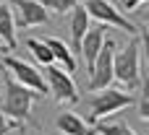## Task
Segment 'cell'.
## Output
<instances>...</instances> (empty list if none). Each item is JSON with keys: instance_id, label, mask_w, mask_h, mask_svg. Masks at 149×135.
Masks as SVG:
<instances>
[{"instance_id": "cell-2", "label": "cell", "mask_w": 149, "mask_h": 135, "mask_svg": "<svg viewBox=\"0 0 149 135\" xmlns=\"http://www.w3.org/2000/svg\"><path fill=\"white\" fill-rule=\"evenodd\" d=\"M139 36H131V42L115 52L113 57V81H118L126 91H134L139 86V78H141V68H139Z\"/></svg>"}, {"instance_id": "cell-9", "label": "cell", "mask_w": 149, "mask_h": 135, "mask_svg": "<svg viewBox=\"0 0 149 135\" xmlns=\"http://www.w3.org/2000/svg\"><path fill=\"white\" fill-rule=\"evenodd\" d=\"M105 39H107V26L97 23V29H89L86 36H84V42H81V49H79V52H81V57H84V65H86V73H89V75H92V70H94V60H97V55H100Z\"/></svg>"}, {"instance_id": "cell-22", "label": "cell", "mask_w": 149, "mask_h": 135, "mask_svg": "<svg viewBox=\"0 0 149 135\" xmlns=\"http://www.w3.org/2000/svg\"><path fill=\"white\" fill-rule=\"evenodd\" d=\"M5 52H10V49H8V47H5V44L0 42V55H5Z\"/></svg>"}, {"instance_id": "cell-24", "label": "cell", "mask_w": 149, "mask_h": 135, "mask_svg": "<svg viewBox=\"0 0 149 135\" xmlns=\"http://www.w3.org/2000/svg\"><path fill=\"white\" fill-rule=\"evenodd\" d=\"M84 3H86V0H84Z\"/></svg>"}, {"instance_id": "cell-21", "label": "cell", "mask_w": 149, "mask_h": 135, "mask_svg": "<svg viewBox=\"0 0 149 135\" xmlns=\"http://www.w3.org/2000/svg\"><path fill=\"white\" fill-rule=\"evenodd\" d=\"M141 13V18H144V23H147V31H149V0L144 3V10H139Z\"/></svg>"}, {"instance_id": "cell-16", "label": "cell", "mask_w": 149, "mask_h": 135, "mask_svg": "<svg viewBox=\"0 0 149 135\" xmlns=\"http://www.w3.org/2000/svg\"><path fill=\"white\" fill-rule=\"evenodd\" d=\"M139 83H141V96H139V117L141 120H147L149 122V73H144L141 78H139Z\"/></svg>"}, {"instance_id": "cell-6", "label": "cell", "mask_w": 149, "mask_h": 135, "mask_svg": "<svg viewBox=\"0 0 149 135\" xmlns=\"http://www.w3.org/2000/svg\"><path fill=\"white\" fill-rule=\"evenodd\" d=\"M45 83H47V91L55 96L58 104H76V101H79V88H76L71 73H65L63 68L47 65V70H45Z\"/></svg>"}, {"instance_id": "cell-8", "label": "cell", "mask_w": 149, "mask_h": 135, "mask_svg": "<svg viewBox=\"0 0 149 135\" xmlns=\"http://www.w3.org/2000/svg\"><path fill=\"white\" fill-rule=\"evenodd\" d=\"M115 42L113 39H105L97 60H94V70L89 75V91H102L113 83V57H115Z\"/></svg>"}, {"instance_id": "cell-17", "label": "cell", "mask_w": 149, "mask_h": 135, "mask_svg": "<svg viewBox=\"0 0 149 135\" xmlns=\"http://www.w3.org/2000/svg\"><path fill=\"white\" fill-rule=\"evenodd\" d=\"M47 10H55L58 16H65V13H71L76 5H79V0H39Z\"/></svg>"}, {"instance_id": "cell-12", "label": "cell", "mask_w": 149, "mask_h": 135, "mask_svg": "<svg viewBox=\"0 0 149 135\" xmlns=\"http://www.w3.org/2000/svg\"><path fill=\"white\" fill-rule=\"evenodd\" d=\"M55 127L60 135H89L86 120H81L76 112H60L55 120Z\"/></svg>"}, {"instance_id": "cell-14", "label": "cell", "mask_w": 149, "mask_h": 135, "mask_svg": "<svg viewBox=\"0 0 149 135\" xmlns=\"http://www.w3.org/2000/svg\"><path fill=\"white\" fill-rule=\"evenodd\" d=\"M26 49L31 52V57H34L37 62H42V65H55V57H52L50 47L45 44V39H34V36H29V39H26Z\"/></svg>"}, {"instance_id": "cell-4", "label": "cell", "mask_w": 149, "mask_h": 135, "mask_svg": "<svg viewBox=\"0 0 149 135\" xmlns=\"http://www.w3.org/2000/svg\"><path fill=\"white\" fill-rule=\"evenodd\" d=\"M84 8H86L89 18H94V21L102 23V26H118V29H123V31H128V34H134V36L139 34V26L131 23V21L120 13V8H115L110 0H86Z\"/></svg>"}, {"instance_id": "cell-5", "label": "cell", "mask_w": 149, "mask_h": 135, "mask_svg": "<svg viewBox=\"0 0 149 135\" xmlns=\"http://www.w3.org/2000/svg\"><path fill=\"white\" fill-rule=\"evenodd\" d=\"M3 68L10 73L13 81H18L21 86H26V88H31L34 94H39V99H42L45 94H50V91H47V83H45V75H42L34 65H29V62H24V60H18V57L5 55V57H3Z\"/></svg>"}, {"instance_id": "cell-20", "label": "cell", "mask_w": 149, "mask_h": 135, "mask_svg": "<svg viewBox=\"0 0 149 135\" xmlns=\"http://www.w3.org/2000/svg\"><path fill=\"white\" fill-rule=\"evenodd\" d=\"M147 0H123V10H136L139 5H144Z\"/></svg>"}, {"instance_id": "cell-15", "label": "cell", "mask_w": 149, "mask_h": 135, "mask_svg": "<svg viewBox=\"0 0 149 135\" xmlns=\"http://www.w3.org/2000/svg\"><path fill=\"white\" fill-rule=\"evenodd\" d=\"M94 130L100 135H136L126 120H113V122H94Z\"/></svg>"}, {"instance_id": "cell-11", "label": "cell", "mask_w": 149, "mask_h": 135, "mask_svg": "<svg viewBox=\"0 0 149 135\" xmlns=\"http://www.w3.org/2000/svg\"><path fill=\"white\" fill-rule=\"evenodd\" d=\"M45 44L50 47L52 57L58 60V68H63L65 73H73V70H76V55L71 52V47H68L63 39H58V36H45Z\"/></svg>"}, {"instance_id": "cell-18", "label": "cell", "mask_w": 149, "mask_h": 135, "mask_svg": "<svg viewBox=\"0 0 149 135\" xmlns=\"http://www.w3.org/2000/svg\"><path fill=\"white\" fill-rule=\"evenodd\" d=\"M13 130H24V125L16 122V120H8V117L0 112V135H8V133H13Z\"/></svg>"}, {"instance_id": "cell-7", "label": "cell", "mask_w": 149, "mask_h": 135, "mask_svg": "<svg viewBox=\"0 0 149 135\" xmlns=\"http://www.w3.org/2000/svg\"><path fill=\"white\" fill-rule=\"evenodd\" d=\"M10 13L13 23L18 29H31V26H45L50 23V13L39 0H10Z\"/></svg>"}, {"instance_id": "cell-10", "label": "cell", "mask_w": 149, "mask_h": 135, "mask_svg": "<svg viewBox=\"0 0 149 135\" xmlns=\"http://www.w3.org/2000/svg\"><path fill=\"white\" fill-rule=\"evenodd\" d=\"M89 21L92 18H89L84 5H76L71 10V52L73 55H79V49H81V42H84V36L89 31Z\"/></svg>"}, {"instance_id": "cell-19", "label": "cell", "mask_w": 149, "mask_h": 135, "mask_svg": "<svg viewBox=\"0 0 149 135\" xmlns=\"http://www.w3.org/2000/svg\"><path fill=\"white\" fill-rule=\"evenodd\" d=\"M139 44H141V49H144V60H147V65H149V31H147V29H141V39H139Z\"/></svg>"}, {"instance_id": "cell-13", "label": "cell", "mask_w": 149, "mask_h": 135, "mask_svg": "<svg viewBox=\"0 0 149 135\" xmlns=\"http://www.w3.org/2000/svg\"><path fill=\"white\" fill-rule=\"evenodd\" d=\"M0 42L8 49H16V23L8 3H0Z\"/></svg>"}, {"instance_id": "cell-1", "label": "cell", "mask_w": 149, "mask_h": 135, "mask_svg": "<svg viewBox=\"0 0 149 135\" xmlns=\"http://www.w3.org/2000/svg\"><path fill=\"white\" fill-rule=\"evenodd\" d=\"M3 101H0V112L8 117V120H16V122H26L29 120V112H31V101L39 99V94H34L31 88L21 86L18 81L10 78V73H5V86H3Z\"/></svg>"}, {"instance_id": "cell-23", "label": "cell", "mask_w": 149, "mask_h": 135, "mask_svg": "<svg viewBox=\"0 0 149 135\" xmlns=\"http://www.w3.org/2000/svg\"><path fill=\"white\" fill-rule=\"evenodd\" d=\"M89 135H100V133H97V130H94V133H89Z\"/></svg>"}, {"instance_id": "cell-3", "label": "cell", "mask_w": 149, "mask_h": 135, "mask_svg": "<svg viewBox=\"0 0 149 135\" xmlns=\"http://www.w3.org/2000/svg\"><path fill=\"white\" fill-rule=\"evenodd\" d=\"M131 104H136L134 94L120 91V88H102V91L92 99V112H89L86 122H89V125L102 122L105 117H110V114H115V112H120V109H126V107H131Z\"/></svg>"}]
</instances>
